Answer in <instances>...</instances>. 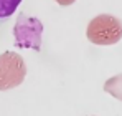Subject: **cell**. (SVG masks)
Here are the masks:
<instances>
[{
    "instance_id": "cell-3",
    "label": "cell",
    "mask_w": 122,
    "mask_h": 116,
    "mask_svg": "<svg viewBox=\"0 0 122 116\" xmlns=\"http://www.w3.org/2000/svg\"><path fill=\"white\" fill-rule=\"evenodd\" d=\"M26 76L25 60L15 52H3L0 55V91L12 90L23 83Z\"/></svg>"
},
{
    "instance_id": "cell-5",
    "label": "cell",
    "mask_w": 122,
    "mask_h": 116,
    "mask_svg": "<svg viewBox=\"0 0 122 116\" xmlns=\"http://www.w3.org/2000/svg\"><path fill=\"white\" fill-rule=\"evenodd\" d=\"M104 91H107L109 95L122 99V73L109 78V80L104 83Z\"/></svg>"
},
{
    "instance_id": "cell-6",
    "label": "cell",
    "mask_w": 122,
    "mask_h": 116,
    "mask_svg": "<svg viewBox=\"0 0 122 116\" xmlns=\"http://www.w3.org/2000/svg\"><path fill=\"white\" fill-rule=\"evenodd\" d=\"M56 3H60V5H63V7H68V5H73L76 0H55Z\"/></svg>"
},
{
    "instance_id": "cell-4",
    "label": "cell",
    "mask_w": 122,
    "mask_h": 116,
    "mask_svg": "<svg viewBox=\"0 0 122 116\" xmlns=\"http://www.w3.org/2000/svg\"><path fill=\"white\" fill-rule=\"evenodd\" d=\"M20 3H21V0H0V25L5 23L17 12Z\"/></svg>"
},
{
    "instance_id": "cell-2",
    "label": "cell",
    "mask_w": 122,
    "mask_h": 116,
    "mask_svg": "<svg viewBox=\"0 0 122 116\" xmlns=\"http://www.w3.org/2000/svg\"><path fill=\"white\" fill-rule=\"evenodd\" d=\"M41 33H43V23L36 17H28L26 13L18 15L15 28H13V37H15L17 46L31 48L35 52H40Z\"/></svg>"
},
{
    "instance_id": "cell-1",
    "label": "cell",
    "mask_w": 122,
    "mask_h": 116,
    "mask_svg": "<svg viewBox=\"0 0 122 116\" xmlns=\"http://www.w3.org/2000/svg\"><path fill=\"white\" fill-rule=\"evenodd\" d=\"M86 37L94 45H116L122 38V20L111 13L96 15L87 23Z\"/></svg>"
}]
</instances>
